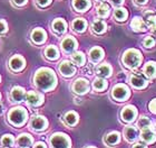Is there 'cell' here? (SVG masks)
Masks as SVG:
<instances>
[{"label": "cell", "instance_id": "1", "mask_svg": "<svg viewBox=\"0 0 156 148\" xmlns=\"http://www.w3.org/2000/svg\"><path fill=\"white\" fill-rule=\"evenodd\" d=\"M34 83L41 91H50L57 85V76L51 69L41 67L35 73Z\"/></svg>", "mask_w": 156, "mask_h": 148}, {"label": "cell", "instance_id": "2", "mask_svg": "<svg viewBox=\"0 0 156 148\" xmlns=\"http://www.w3.org/2000/svg\"><path fill=\"white\" fill-rule=\"evenodd\" d=\"M28 119V112L23 107L12 108L8 112V121L15 127H21L26 123Z\"/></svg>", "mask_w": 156, "mask_h": 148}, {"label": "cell", "instance_id": "3", "mask_svg": "<svg viewBox=\"0 0 156 148\" xmlns=\"http://www.w3.org/2000/svg\"><path fill=\"white\" fill-rule=\"evenodd\" d=\"M122 59H123V63L125 64V66H127L128 69L134 70L140 66V62H142V54L137 49L129 48L124 53Z\"/></svg>", "mask_w": 156, "mask_h": 148}, {"label": "cell", "instance_id": "4", "mask_svg": "<svg viewBox=\"0 0 156 148\" xmlns=\"http://www.w3.org/2000/svg\"><path fill=\"white\" fill-rule=\"evenodd\" d=\"M51 148H70V139L67 135L57 132L50 137Z\"/></svg>", "mask_w": 156, "mask_h": 148}, {"label": "cell", "instance_id": "5", "mask_svg": "<svg viewBox=\"0 0 156 148\" xmlns=\"http://www.w3.org/2000/svg\"><path fill=\"white\" fill-rule=\"evenodd\" d=\"M130 92L128 86L123 84V83H119L113 88V91H112V97L117 100V101H125L128 97H129Z\"/></svg>", "mask_w": 156, "mask_h": 148}, {"label": "cell", "instance_id": "6", "mask_svg": "<svg viewBox=\"0 0 156 148\" xmlns=\"http://www.w3.org/2000/svg\"><path fill=\"white\" fill-rule=\"evenodd\" d=\"M73 91L77 94H85L89 91V82L86 79H77L72 85Z\"/></svg>", "mask_w": 156, "mask_h": 148}, {"label": "cell", "instance_id": "7", "mask_svg": "<svg viewBox=\"0 0 156 148\" xmlns=\"http://www.w3.org/2000/svg\"><path fill=\"white\" fill-rule=\"evenodd\" d=\"M30 128L35 130V131H42L47 128L48 126V121L45 117H41V116H36L31 119V121L29 123Z\"/></svg>", "mask_w": 156, "mask_h": 148}, {"label": "cell", "instance_id": "8", "mask_svg": "<svg viewBox=\"0 0 156 148\" xmlns=\"http://www.w3.org/2000/svg\"><path fill=\"white\" fill-rule=\"evenodd\" d=\"M26 101L28 104L33 107H39L44 102V97L41 93L36 92V91H29L26 96Z\"/></svg>", "mask_w": 156, "mask_h": 148}, {"label": "cell", "instance_id": "9", "mask_svg": "<svg viewBox=\"0 0 156 148\" xmlns=\"http://www.w3.org/2000/svg\"><path fill=\"white\" fill-rule=\"evenodd\" d=\"M59 72L62 73V75L66 76V78H70V76L75 75L76 67L74 66V64L72 62H69V61H62L59 64Z\"/></svg>", "mask_w": 156, "mask_h": 148}, {"label": "cell", "instance_id": "10", "mask_svg": "<svg viewBox=\"0 0 156 148\" xmlns=\"http://www.w3.org/2000/svg\"><path fill=\"white\" fill-rule=\"evenodd\" d=\"M137 111L136 108L133 107V105H127L122 110V113H120V117L125 122H132L134 121V119L136 117Z\"/></svg>", "mask_w": 156, "mask_h": 148}, {"label": "cell", "instance_id": "11", "mask_svg": "<svg viewBox=\"0 0 156 148\" xmlns=\"http://www.w3.org/2000/svg\"><path fill=\"white\" fill-rule=\"evenodd\" d=\"M25 65H26V63H25V59L20 55H15L13 57H11L10 61H9L10 69L12 70V71H15V72H19V71L23 70Z\"/></svg>", "mask_w": 156, "mask_h": 148}, {"label": "cell", "instance_id": "12", "mask_svg": "<svg viewBox=\"0 0 156 148\" xmlns=\"http://www.w3.org/2000/svg\"><path fill=\"white\" fill-rule=\"evenodd\" d=\"M130 84L136 89H143L147 85V81L143 74L134 73L133 75L130 76Z\"/></svg>", "mask_w": 156, "mask_h": 148}, {"label": "cell", "instance_id": "13", "mask_svg": "<svg viewBox=\"0 0 156 148\" xmlns=\"http://www.w3.org/2000/svg\"><path fill=\"white\" fill-rule=\"evenodd\" d=\"M77 48V40L72 36H67L62 42V49L65 53H73Z\"/></svg>", "mask_w": 156, "mask_h": 148}, {"label": "cell", "instance_id": "14", "mask_svg": "<svg viewBox=\"0 0 156 148\" xmlns=\"http://www.w3.org/2000/svg\"><path fill=\"white\" fill-rule=\"evenodd\" d=\"M140 138L146 144H152V142H154L156 140V132L151 128V126L150 127H145V128L142 129Z\"/></svg>", "mask_w": 156, "mask_h": 148}, {"label": "cell", "instance_id": "15", "mask_svg": "<svg viewBox=\"0 0 156 148\" xmlns=\"http://www.w3.org/2000/svg\"><path fill=\"white\" fill-rule=\"evenodd\" d=\"M130 27L133 28L134 32H137V33H143V32H146V29L148 28L145 23V20L142 18V17H135L132 23H130Z\"/></svg>", "mask_w": 156, "mask_h": 148}, {"label": "cell", "instance_id": "16", "mask_svg": "<svg viewBox=\"0 0 156 148\" xmlns=\"http://www.w3.org/2000/svg\"><path fill=\"white\" fill-rule=\"evenodd\" d=\"M47 38V34L42 28H35L31 32V40L34 43L36 44H42Z\"/></svg>", "mask_w": 156, "mask_h": 148}, {"label": "cell", "instance_id": "17", "mask_svg": "<svg viewBox=\"0 0 156 148\" xmlns=\"http://www.w3.org/2000/svg\"><path fill=\"white\" fill-rule=\"evenodd\" d=\"M34 139L33 137L28 134H21L17 139V146L18 148H29L33 145Z\"/></svg>", "mask_w": 156, "mask_h": 148}, {"label": "cell", "instance_id": "18", "mask_svg": "<svg viewBox=\"0 0 156 148\" xmlns=\"http://www.w3.org/2000/svg\"><path fill=\"white\" fill-rule=\"evenodd\" d=\"M26 96L25 93V89L21 86H13L11 92H10V97L13 102H21Z\"/></svg>", "mask_w": 156, "mask_h": 148}, {"label": "cell", "instance_id": "19", "mask_svg": "<svg viewBox=\"0 0 156 148\" xmlns=\"http://www.w3.org/2000/svg\"><path fill=\"white\" fill-rule=\"evenodd\" d=\"M104 57V51L101 48V47H93V48L89 51V59H90L91 62L97 63L99 62L101 59Z\"/></svg>", "mask_w": 156, "mask_h": 148}, {"label": "cell", "instance_id": "20", "mask_svg": "<svg viewBox=\"0 0 156 148\" xmlns=\"http://www.w3.org/2000/svg\"><path fill=\"white\" fill-rule=\"evenodd\" d=\"M96 74H97L99 78H108V76H111L112 66L108 65L107 63H104V64L98 65L97 69H96Z\"/></svg>", "mask_w": 156, "mask_h": 148}, {"label": "cell", "instance_id": "21", "mask_svg": "<svg viewBox=\"0 0 156 148\" xmlns=\"http://www.w3.org/2000/svg\"><path fill=\"white\" fill-rule=\"evenodd\" d=\"M51 26H52V29L58 34L65 33L66 29H67V23L64 19H62V18H57V19L54 20Z\"/></svg>", "mask_w": 156, "mask_h": 148}, {"label": "cell", "instance_id": "22", "mask_svg": "<svg viewBox=\"0 0 156 148\" xmlns=\"http://www.w3.org/2000/svg\"><path fill=\"white\" fill-rule=\"evenodd\" d=\"M124 136L127 142H134L138 137V130L135 127H126L124 130Z\"/></svg>", "mask_w": 156, "mask_h": 148}, {"label": "cell", "instance_id": "23", "mask_svg": "<svg viewBox=\"0 0 156 148\" xmlns=\"http://www.w3.org/2000/svg\"><path fill=\"white\" fill-rule=\"evenodd\" d=\"M144 75H146L150 79L156 78V63L148 62L144 66Z\"/></svg>", "mask_w": 156, "mask_h": 148}, {"label": "cell", "instance_id": "24", "mask_svg": "<svg viewBox=\"0 0 156 148\" xmlns=\"http://www.w3.org/2000/svg\"><path fill=\"white\" fill-rule=\"evenodd\" d=\"M73 6L77 11H86L90 7V0H73Z\"/></svg>", "mask_w": 156, "mask_h": 148}, {"label": "cell", "instance_id": "25", "mask_svg": "<svg viewBox=\"0 0 156 148\" xmlns=\"http://www.w3.org/2000/svg\"><path fill=\"white\" fill-rule=\"evenodd\" d=\"M119 142H120V135L117 131L109 132V134L105 137V142L109 146H115Z\"/></svg>", "mask_w": 156, "mask_h": 148}, {"label": "cell", "instance_id": "26", "mask_svg": "<svg viewBox=\"0 0 156 148\" xmlns=\"http://www.w3.org/2000/svg\"><path fill=\"white\" fill-rule=\"evenodd\" d=\"M45 55L50 61H55V59H57L59 57V51L56 46L51 45V46H48L45 49Z\"/></svg>", "mask_w": 156, "mask_h": 148}, {"label": "cell", "instance_id": "27", "mask_svg": "<svg viewBox=\"0 0 156 148\" xmlns=\"http://www.w3.org/2000/svg\"><path fill=\"white\" fill-rule=\"evenodd\" d=\"M86 27H87V23H86V20L83 19V18H77V19H75L73 21V28H74V30H76L77 33H83V32H85Z\"/></svg>", "mask_w": 156, "mask_h": 148}, {"label": "cell", "instance_id": "28", "mask_svg": "<svg viewBox=\"0 0 156 148\" xmlns=\"http://www.w3.org/2000/svg\"><path fill=\"white\" fill-rule=\"evenodd\" d=\"M91 28L94 30V33L103 34L106 30V24H105V21H103L101 19H96L93 23V25H91Z\"/></svg>", "mask_w": 156, "mask_h": 148}, {"label": "cell", "instance_id": "29", "mask_svg": "<svg viewBox=\"0 0 156 148\" xmlns=\"http://www.w3.org/2000/svg\"><path fill=\"white\" fill-rule=\"evenodd\" d=\"M64 120L68 126H75L78 122V115L75 111H69L65 115Z\"/></svg>", "mask_w": 156, "mask_h": 148}, {"label": "cell", "instance_id": "30", "mask_svg": "<svg viewBox=\"0 0 156 148\" xmlns=\"http://www.w3.org/2000/svg\"><path fill=\"white\" fill-rule=\"evenodd\" d=\"M72 61L75 63L76 65L78 66H83L86 62V57H85L84 53L81 52H76L72 54Z\"/></svg>", "mask_w": 156, "mask_h": 148}, {"label": "cell", "instance_id": "31", "mask_svg": "<svg viewBox=\"0 0 156 148\" xmlns=\"http://www.w3.org/2000/svg\"><path fill=\"white\" fill-rule=\"evenodd\" d=\"M145 23L148 28H152V30L156 28V15L154 13H145Z\"/></svg>", "mask_w": 156, "mask_h": 148}, {"label": "cell", "instance_id": "32", "mask_svg": "<svg viewBox=\"0 0 156 148\" xmlns=\"http://www.w3.org/2000/svg\"><path fill=\"white\" fill-rule=\"evenodd\" d=\"M107 85H108L107 81L104 80L103 78H97L94 81V83H93V88L96 91H104V90H106Z\"/></svg>", "mask_w": 156, "mask_h": 148}, {"label": "cell", "instance_id": "33", "mask_svg": "<svg viewBox=\"0 0 156 148\" xmlns=\"http://www.w3.org/2000/svg\"><path fill=\"white\" fill-rule=\"evenodd\" d=\"M0 144L3 147H11L15 144V138H13L12 135L10 134H6V135L2 136V138L0 139Z\"/></svg>", "mask_w": 156, "mask_h": 148}, {"label": "cell", "instance_id": "34", "mask_svg": "<svg viewBox=\"0 0 156 148\" xmlns=\"http://www.w3.org/2000/svg\"><path fill=\"white\" fill-rule=\"evenodd\" d=\"M97 13L98 16L101 17V18H105V17H107L109 15V6H108L107 3H101V5H98L97 6Z\"/></svg>", "mask_w": 156, "mask_h": 148}, {"label": "cell", "instance_id": "35", "mask_svg": "<svg viewBox=\"0 0 156 148\" xmlns=\"http://www.w3.org/2000/svg\"><path fill=\"white\" fill-rule=\"evenodd\" d=\"M127 16H128V13L125 8H118V9L115 10L114 13L115 19L118 20V21H124L127 18Z\"/></svg>", "mask_w": 156, "mask_h": 148}, {"label": "cell", "instance_id": "36", "mask_svg": "<svg viewBox=\"0 0 156 148\" xmlns=\"http://www.w3.org/2000/svg\"><path fill=\"white\" fill-rule=\"evenodd\" d=\"M151 125H152V122H151V120L147 118V117H142V118H140V120L137 121V126H138L140 129L145 128V127H150Z\"/></svg>", "mask_w": 156, "mask_h": 148}, {"label": "cell", "instance_id": "37", "mask_svg": "<svg viewBox=\"0 0 156 148\" xmlns=\"http://www.w3.org/2000/svg\"><path fill=\"white\" fill-rule=\"evenodd\" d=\"M143 45L147 48H151V47H153L155 45V40H154L152 36H147L144 38L143 40Z\"/></svg>", "mask_w": 156, "mask_h": 148}, {"label": "cell", "instance_id": "38", "mask_svg": "<svg viewBox=\"0 0 156 148\" xmlns=\"http://www.w3.org/2000/svg\"><path fill=\"white\" fill-rule=\"evenodd\" d=\"M148 109H150L151 112H153L156 115V99H153L152 101L150 102V104H148Z\"/></svg>", "mask_w": 156, "mask_h": 148}, {"label": "cell", "instance_id": "39", "mask_svg": "<svg viewBox=\"0 0 156 148\" xmlns=\"http://www.w3.org/2000/svg\"><path fill=\"white\" fill-rule=\"evenodd\" d=\"M7 32V24L5 20H0V34H3Z\"/></svg>", "mask_w": 156, "mask_h": 148}, {"label": "cell", "instance_id": "40", "mask_svg": "<svg viewBox=\"0 0 156 148\" xmlns=\"http://www.w3.org/2000/svg\"><path fill=\"white\" fill-rule=\"evenodd\" d=\"M37 3L40 7H46L51 3V0H37Z\"/></svg>", "mask_w": 156, "mask_h": 148}, {"label": "cell", "instance_id": "41", "mask_svg": "<svg viewBox=\"0 0 156 148\" xmlns=\"http://www.w3.org/2000/svg\"><path fill=\"white\" fill-rule=\"evenodd\" d=\"M34 148H47V147H46L45 142H36V144L34 145Z\"/></svg>", "mask_w": 156, "mask_h": 148}, {"label": "cell", "instance_id": "42", "mask_svg": "<svg viewBox=\"0 0 156 148\" xmlns=\"http://www.w3.org/2000/svg\"><path fill=\"white\" fill-rule=\"evenodd\" d=\"M13 2H15V5H17V6H23V5L27 2V0H13Z\"/></svg>", "mask_w": 156, "mask_h": 148}, {"label": "cell", "instance_id": "43", "mask_svg": "<svg viewBox=\"0 0 156 148\" xmlns=\"http://www.w3.org/2000/svg\"><path fill=\"white\" fill-rule=\"evenodd\" d=\"M132 148H146V146L142 144V142H136V144H134Z\"/></svg>", "mask_w": 156, "mask_h": 148}, {"label": "cell", "instance_id": "44", "mask_svg": "<svg viewBox=\"0 0 156 148\" xmlns=\"http://www.w3.org/2000/svg\"><path fill=\"white\" fill-rule=\"evenodd\" d=\"M111 1L114 6H120V5L124 2V0H111Z\"/></svg>", "mask_w": 156, "mask_h": 148}, {"label": "cell", "instance_id": "45", "mask_svg": "<svg viewBox=\"0 0 156 148\" xmlns=\"http://www.w3.org/2000/svg\"><path fill=\"white\" fill-rule=\"evenodd\" d=\"M135 2L138 3V5H145L147 2V0H135Z\"/></svg>", "mask_w": 156, "mask_h": 148}, {"label": "cell", "instance_id": "46", "mask_svg": "<svg viewBox=\"0 0 156 148\" xmlns=\"http://www.w3.org/2000/svg\"><path fill=\"white\" fill-rule=\"evenodd\" d=\"M153 34L155 35V37H156V28H155V29H153Z\"/></svg>", "mask_w": 156, "mask_h": 148}, {"label": "cell", "instance_id": "47", "mask_svg": "<svg viewBox=\"0 0 156 148\" xmlns=\"http://www.w3.org/2000/svg\"><path fill=\"white\" fill-rule=\"evenodd\" d=\"M85 148H95V147H93V146H88V147H85Z\"/></svg>", "mask_w": 156, "mask_h": 148}, {"label": "cell", "instance_id": "48", "mask_svg": "<svg viewBox=\"0 0 156 148\" xmlns=\"http://www.w3.org/2000/svg\"><path fill=\"white\" fill-rule=\"evenodd\" d=\"M98 1H104V0H98Z\"/></svg>", "mask_w": 156, "mask_h": 148}, {"label": "cell", "instance_id": "49", "mask_svg": "<svg viewBox=\"0 0 156 148\" xmlns=\"http://www.w3.org/2000/svg\"><path fill=\"white\" fill-rule=\"evenodd\" d=\"M5 148H9V147H5Z\"/></svg>", "mask_w": 156, "mask_h": 148}, {"label": "cell", "instance_id": "50", "mask_svg": "<svg viewBox=\"0 0 156 148\" xmlns=\"http://www.w3.org/2000/svg\"><path fill=\"white\" fill-rule=\"evenodd\" d=\"M0 98H1V94H0Z\"/></svg>", "mask_w": 156, "mask_h": 148}]
</instances>
